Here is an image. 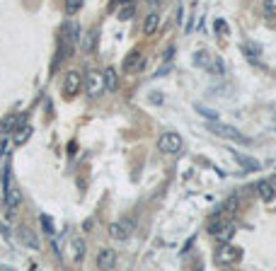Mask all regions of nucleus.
I'll list each match as a JSON object with an SVG mask.
<instances>
[{
    "instance_id": "0eeeda50",
    "label": "nucleus",
    "mask_w": 276,
    "mask_h": 271,
    "mask_svg": "<svg viewBox=\"0 0 276 271\" xmlns=\"http://www.w3.org/2000/svg\"><path fill=\"white\" fill-rule=\"evenodd\" d=\"M80 87H83V75L77 70H68L66 75H63V95L68 99L75 97L77 92H80Z\"/></svg>"
},
{
    "instance_id": "5701e85b",
    "label": "nucleus",
    "mask_w": 276,
    "mask_h": 271,
    "mask_svg": "<svg viewBox=\"0 0 276 271\" xmlns=\"http://www.w3.org/2000/svg\"><path fill=\"white\" fill-rule=\"evenodd\" d=\"M194 63L199 65V68H211V54H206V51H199V54H196V58H194Z\"/></svg>"
},
{
    "instance_id": "393cba45",
    "label": "nucleus",
    "mask_w": 276,
    "mask_h": 271,
    "mask_svg": "<svg viewBox=\"0 0 276 271\" xmlns=\"http://www.w3.org/2000/svg\"><path fill=\"white\" fill-rule=\"evenodd\" d=\"M39 220H42V228L46 230V235H49V238H54V223H51V218H49V216H42Z\"/></svg>"
},
{
    "instance_id": "423d86ee",
    "label": "nucleus",
    "mask_w": 276,
    "mask_h": 271,
    "mask_svg": "<svg viewBox=\"0 0 276 271\" xmlns=\"http://www.w3.org/2000/svg\"><path fill=\"white\" fill-rule=\"evenodd\" d=\"M209 131L218 133L221 138H230V141H238V143H247V138H245V136L238 129L225 126V124H218V121H209Z\"/></svg>"
},
{
    "instance_id": "4be33fe9",
    "label": "nucleus",
    "mask_w": 276,
    "mask_h": 271,
    "mask_svg": "<svg viewBox=\"0 0 276 271\" xmlns=\"http://www.w3.org/2000/svg\"><path fill=\"white\" fill-rule=\"evenodd\" d=\"M133 15H136V8H133V3H126V5H122V10H119V20L122 22H129V20H133Z\"/></svg>"
},
{
    "instance_id": "412c9836",
    "label": "nucleus",
    "mask_w": 276,
    "mask_h": 271,
    "mask_svg": "<svg viewBox=\"0 0 276 271\" xmlns=\"http://www.w3.org/2000/svg\"><path fill=\"white\" fill-rule=\"evenodd\" d=\"M194 109H196L206 121H218V111H216V109H209V107H204V104H194Z\"/></svg>"
},
{
    "instance_id": "f3484780",
    "label": "nucleus",
    "mask_w": 276,
    "mask_h": 271,
    "mask_svg": "<svg viewBox=\"0 0 276 271\" xmlns=\"http://www.w3.org/2000/svg\"><path fill=\"white\" fill-rule=\"evenodd\" d=\"M232 158L238 160V163L243 165L245 170H250V172H257L259 170V163L254 160V158H250V155H243V152H238V150H232Z\"/></svg>"
},
{
    "instance_id": "f257e3e1",
    "label": "nucleus",
    "mask_w": 276,
    "mask_h": 271,
    "mask_svg": "<svg viewBox=\"0 0 276 271\" xmlns=\"http://www.w3.org/2000/svg\"><path fill=\"white\" fill-rule=\"evenodd\" d=\"M240 259H243L240 247H235L230 242H221L218 250H216V254H213V261H216L218 266H232V264H238Z\"/></svg>"
},
{
    "instance_id": "bb28decb",
    "label": "nucleus",
    "mask_w": 276,
    "mask_h": 271,
    "mask_svg": "<svg viewBox=\"0 0 276 271\" xmlns=\"http://www.w3.org/2000/svg\"><path fill=\"white\" fill-rule=\"evenodd\" d=\"M213 29H216L218 34H225V32H228V22H225V20H216Z\"/></svg>"
},
{
    "instance_id": "a211bd4d",
    "label": "nucleus",
    "mask_w": 276,
    "mask_h": 271,
    "mask_svg": "<svg viewBox=\"0 0 276 271\" xmlns=\"http://www.w3.org/2000/svg\"><path fill=\"white\" fill-rule=\"evenodd\" d=\"M102 75H104V87H107V92H116V90H119V75H116L114 68H107Z\"/></svg>"
},
{
    "instance_id": "1a4fd4ad",
    "label": "nucleus",
    "mask_w": 276,
    "mask_h": 271,
    "mask_svg": "<svg viewBox=\"0 0 276 271\" xmlns=\"http://www.w3.org/2000/svg\"><path fill=\"white\" fill-rule=\"evenodd\" d=\"M95 264H97V269H114V264H116V252L109 250V247H102L100 252H97V259H95Z\"/></svg>"
},
{
    "instance_id": "cd10ccee",
    "label": "nucleus",
    "mask_w": 276,
    "mask_h": 271,
    "mask_svg": "<svg viewBox=\"0 0 276 271\" xmlns=\"http://www.w3.org/2000/svg\"><path fill=\"white\" fill-rule=\"evenodd\" d=\"M153 102H155V104H160V102H163V97H160V92H153Z\"/></svg>"
},
{
    "instance_id": "aec40b11",
    "label": "nucleus",
    "mask_w": 276,
    "mask_h": 271,
    "mask_svg": "<svg viewBox=\"0 0 276 271\" xmlns=\"http://www.w3.org/2000/svg\"><path fill=\"white\" fill-rule=\"evenodd\" d=\"M17 121H20V117H10V119H3V121H0V136H8V133H12V131H15V126H17Z\"/></svg>"
},
{
    "instance_id": "4468645a",
    "label": "nucleus",
    "mask_w": 276,
    "mask_h": 271,
    "mask_svg": "<svg viewBox=\"0 0 276 271\" xmlns=\"http://www.w3.org/2000/svg\"><path fill=\"white\" fill-rule=\"evenodd\" d=\"M97 36H100L97 29H90L88 34H83V36H80V46H83V51H85V54H92V51H95V46H97Z\"/></svg>"
},
{
    "instance_id": "9d476101",
    "label": "nucleus",
    "mask_w": 276,
    "mask_h": 271,
    "mask_svg": "<svg viewBox=\"0 0 276 271\" xmlns=\"http://www.w3.org/2000/svg\"><path fill=\"white\" fill-rule=\"evenodd\" d=\"M145 68V58L141 56V51H131L124 58V73H133V70H143Z\"/></svg>"
},
{
    "instance_id": "c756f323",
    "label": "nucleus",
    "mask_w": 276,
    "mask_h": 271,
    "mask_svg": "<svg viewBox=\"0 0 276 271\" xmlns=\"http://www.w3.org/2000/svg\"><path fill=\"white\" fill-rule=\"evenodd\" d=\"M271 184H274V186H276V172H274V174H271Z\"/></svg>"
},
{
    "instance_id": "7c9ffc66",
    "label": "nucleus",
    "mask_w": 276,
    "mask_h": 271,
    "mask_svg": "<svg viewBox=\"0 0 276 271\" xmlns=\"http://www.w3.org/2000/svg\"><path fill=\"white\" fill-rule=\"evenodd\" d=\"M119 3H122V5H126V3H133V0H119Z\"/></svg>"
},
{
    "instance_id": "c85d7f7f",
    "label": "nucleus",
    "mask_w": 276,
    "mask_h": 271,
    "mask_svg": "<svg viewBox=\"0 0 276 271\" xmlns=\"http://www.w3.org/2000/svg\"><path fill=\"white\" fill-rule=\"evenodd\" d=\"M148 5H153L155 8V5H160V0H148Z\"/></svg>"
},
{
    "instance_id": "39448f33",
    "label": "nucleus",
    "mask_w": 276,
    "mask_h": 271,
    "mask_svg": "<svg viewBox=\"0 0 276 271\" xmlns=\"http://www.w3.org/2000/svg\"><path fill=\"white\" fill-rule=\"evenodd\" d=\"M85 92H88L90 99H97L107 92V87H104V75H102L100 70H88V73H85Z\"/></svg>"
},
{
    "instance_id": "6e6552de",
    "label": "nucleus",
    "mask_w": 276,
    "mask_h": 271,
    "mask_svg": "<svg viewBox=\"0 0 276 271\" xmlns=\"http://www.w3.org/2000/svg\"><path fill=\"white\" fill-rule=\"evenodd\" d=\"M109 238L116 240V242H124V240L131 238V223L129 220H116L109 225Z\"/></svg>"
},
{
    "instance_id": "9b49d317",
    "label": "nucleus",
    "mask_w": 276,
    "mask_h": 271,
    "mask_svg": "<svg viewBox=\"0 0 276 271\" xmlns=\"http://www.w3.org/2000/svg\"><path fill=\"white\" fill-rule=\"evenodd\" d=\"M257 194H259V199L262 201H274L276 199V186L271 184V179H262V182H257Z\"/></svg>"
},
{
    "instance_id": "ddd939ff",
    "label": "nucleus",
    "mask_w": 276,
    "mask_h": 271,
    "mask_svg": "<svg viewBox=\"0 0 276 271\" xmlns=\"http://www.w3.org/2000/svg\"><path fill=\"white\" fill-rule=\"evenodd\" d=\"M29 138H32V126H29V124L15 126V131H12V143H15V145H24Z\"/></svg>"
},
{
    "instance_id": "2eb2a0df",
    "label": "nucleus",
    "mask_w": 276,
    "mask_h": 271,
    "mask_svg": "<svg viewBox=\"0 0 276 271\" xmlns=\"http://www.w3.org/2000/svg\"><path fill=\"white\" fill-rule=\"evenodd\" d=\"M157 27H160V15L157 12H148L143 20V34L145 36H153L157 32Z\"/></svg>"
},
{
    "instance_id": "b1692460",
    "label": "nucleus",
    "mask_w": 276,
    "mask_h": 271,
    "mask_svg": "<svg viewBox=\"0 0 276 271\" xmlns=\"http://www.w3.org/2000/svg\"><path fill=\"white\" fill-rule=\"evenodd\" d=\"M83 3H85V0H66V15H75V12H80Z\"/></svg>"
},
{
    "instance_id": "6ab92c4d",
    "label": "nucleus",
    "mask_w": 276,
    "mask_h": 271,
    "mask_svg": "<svg viewBox=\"0 0 276 271\" xmlns=\"http://www.w3.org/2000/svg\"><path fill=\"white\" fill-rule=\"evenodd\" d=\"M63 34H66V42L75 49V44L80 42V27H77L75 22H68L66 24V29H63Z\"/></svg>"
},
{
    "instance_id": "20e7f679",
    "label": "nucleus",
    "mask_w": 276,
    "mask_h": 271,
    "mask_svg": "<svg viewBox=\"0 0 276 271\" xmlns=\"http://www.w3.org/2000/svg\"><path fill=\"white\" fill-rule=\"evenodd\" d=\"M3 189H5V206L10 208V211H17V208L22 206V191L12 182L10 167L5 170V186H3Z\"/></svg>"
},
{
    "instance_id": "dca6fc26",
    "label": "nucleus",
    "mask_w": 276,
    "mask_h": 271,
    "mask_svg": "<svg viewBox=\"0 0 276 271\" xmlns=\"http://www.w3.org/2000/svg\"><path fill=\"white\" fill-rule=\"evenodd\" d=\"M70 250H73V261L75 264H80V261L85 259V240L83 238H73V242H70Z\"/></svg>"
},
{
    "instance_id": "f03ea898",
    "label": "nucleus",
    "mask_w": 276,
    "mask_h": 271,
    "mask_svg": "<svg viewBox=\"0 0 276 271\" xmlns=\"http://www.w3.org/2000/svg\"><path fill=\"white\" fill-rule=\"evenodd\" d=\"M209 233L218 242H230L232 235H235V223L232 220H221V218H211L209 220Z\"/></svg>"
},
{
    "instance_id": "7ed1b4c3",
    "label": "nucleus",
    "mask_w": 276,
    "mask_h": 271,
    "mask_svg": "<svg viewBox=\"0 0 276 271\" xmlns=\"http://www.w3.org/2000/svg\"><path fill=\"white\" fill-rule=\"evenodd\" d=\"M182 136L177 133V131H165V133H160V138H157V150L165 152V155H177V152L182 150Z\"/></svg>"
},
{
    "instance_id": "f8f14e48",
    "label": "nucleus",
    "mask_w": 276,
    "mask_h": 271,
    "mask_svg": "<svg viewBox=\"0 0 276 271\" xmlns=\"http://www.w3.org/2000/svg\"><path fill=\"white\" fill-rule=\"evenodd\" d=\"M17 238H20V242H22V245H27L29 250H39V238L34 235V230H32V228L22 225V228L17 230Z\"/></svg>"
},
{
    "instance_id": "a878e982",
    "label": "nucleus",
    "mask_w": 276,
    "mask_h": 271,
    "mask_svg": "<svg viewBox=\"0 0 276 271\" xmlns=\"http://www.w3.org/2000/svg\"><path fill=\"white\" fill-rule=\"evenodd\" d=\"M264 17H276V0H264Z\"/></svg>"
}]
</instances>
